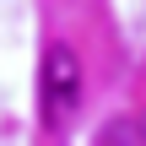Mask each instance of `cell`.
Wrapping results in <instances>:
<instances>
[{
  "mask_svg": "<svg viewBox=\"0 0 146 146\" xmlns=\"http://www.w3.org/2000/svg\"><path fill=\"white\" fill-rule=\"evenodd\" d=\"M81 108V60L70 43H49L38 65V114L43 130H65L70 114Z\"/></svg>",
  "mask_w": 146,
  "mask_h": 146,
  "instance_id": "6da1fadb",
  "label": "cell"
}]
</instances>
